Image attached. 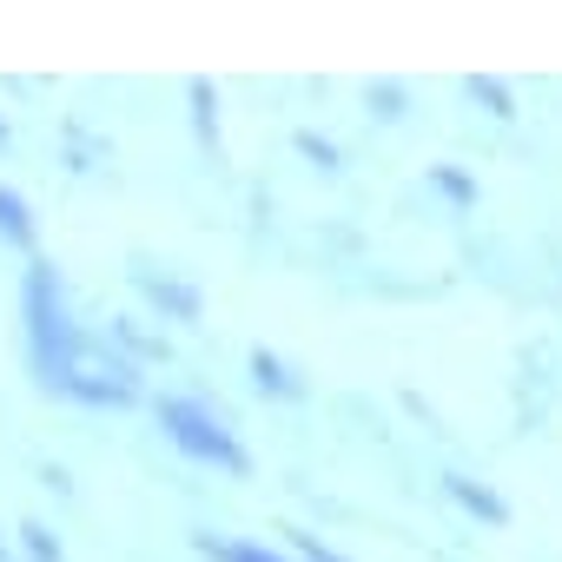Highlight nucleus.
Instances as JSON below:
<instances>
[{
	"mask_svg": "<svg viewBox=\"0 0 562 562\" xmlns=\"http://www.w3.org/2000/svg\"><path fill=\"white\" fill-rule=\"evenodd\" d=\"M305 549H312V562H338V555H331L325 542H305Z\"/></svg>",
	"mask_w": 562,
	"mask_h": 562,
	"instance_id": "nucleus-5",
	"label": "nucleus"
},
{
	"mask_svg": "<svg viewBox=\"0 0 562 562\" xmlns=\"http://www.w3.org/2000/svg\"><path fill=\"white\" fill-rule=\"evenodd\" d=\"M212 555H218V562H271V555H258V549H232V542H212Z\"/></svg>",
	"mask_w": 562,
	"mask_h": 562,
	"instance_id": "nucleus-4",
	"label": "nucleus"
},
{
	"mask_svg": "<svg viewBox=\"0 0 562 562\" xmlns=\"http://www.w3.org/2000/svg\"><path fill=\"white\" fill-rule=\"evenodd\" d=\"M166 424L179 430V443H186V450H199V457H218V463H232V470H245V457H238V450H232V443H225V437H218V430H212V424L199 417V411H186V404H172V411H166Z\"/></svg>",
	"mask_w": 562,
	"mask_h": 562,
	"instance_id": "nucleus-1",
	"label": "nucleus"
},
{
	"mask_svg": "<svg viewBox=\"0 0 562 562\" xmlns=\"http://www.w3.org/2000/svg\"><path fill=\"white\" fill-rule=\"evenodd\" d=\"M450 490H457V496H463V503H470V509H483V516H490V522H503V503H496V496H490V490H470V483H463V476H450Z\"/></svg>",
	"mask_w": 562,
	"mask_h": 562,
	"instance_id": "nucleus-2",
	"label": "nucleus"
},
{
	"mask_svg": "<svg viewBox=\"0 0 562 562\" xmlns=\"http://www.w3.org/2000/svg\"><path fill=\"white\" fill-rule=\"evenodd\" d=\"M470 87H476V100H490V106H496V113H509V93H503V87H496V80H470Z\"/></svg>",
	"mask_w": 562,
	"mask_h": 562,
	"instance_id": "nucleus-3",
	"label": "nucleus"
}]
</instances>
